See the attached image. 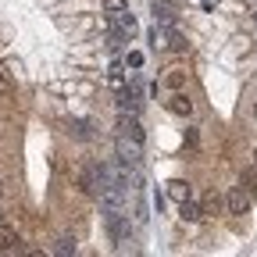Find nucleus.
Here are the masks:
<instances>
[{
	"instance_id": "1",
	"label": "nucleus",
	"mask_w": 257,
	"mask_h": 257,
	"mask_svg": "<svg viewBox=\"0 0 257 257\" xmlns=\"http://www.w3.org/2000/svg\"><path fill=\"white\" fill-rule=\"evenodd\" d=\"M140 161H143V154H140V143H136V140H125V136H118V165L140 168Z\"/></svg>"
},
{
	"instance_id": "2",
	"label": "nucleus",
	"mask_w": 257,
	"mask_h": 257,
	"mask_svg": "<svg viewBox=\"0 0 257 257\" xmlns=\"http://www.w3.org/2000/svg\"><path fill=\"white\" fill-rule=\"evenodd\" d=\"M250 204H253V193H246L243 186H236V189L229 193V214H246Z\"/></svg>"
},
{
	"instance_id": "3",
	"label": "nucleus",
	"mask_w": 257,
	"mask_h": 257,
	"mask_svg": "<svg viewBox=\"0 0 257 257\" xmlns=\"http://www.w3.org/2000/svg\"><path fill=\"white\" fill-rule=\"evenodd\" d=\"M18 243H22V239L15 236V229H11L8 221H4V225H0V253H11V250H22Z\"/></svg>"
},
{
	"instance_id": "4",
	"label": "nucleus",
	"mask_w": 257,
	"mask_h": 257,
	"mask_svg": "<svg viewBox=\"0 0 257 257\" xmlns=\"http://www.w3.org/2000/svg\"><path fill=\"white\" fill-rule=\"evenodd\" d=\"M168 111H175V114L189 118V114H193V100H189L186 93H172V100H168Z\"/></svg>"
},
{
	"instance_id": "5",
	"label": "nucleus",
	"mask_w": 257,
	"mask_h": 257,
	"mask_svg": "<svg viewBox=\"0 0 257 257\" xmlns=\"http://www.w3.org/2000/svg\"><path fill=\"white\" fill-rule=\"evenodd\" d=\"M114 25H118L121 36H133V32H136V18L128 11H114Z\"/></svg>"
},
{
	"instance_id": "6",
	"label": "nucleus",
	"mask_w": 257,
	"mask_h": 257,
	"mask_svg": "<svg viewBox=\"0 0 257 257\" xmlns=\"http://www.w3.org/2000/svg\"><path fill=\"white\" fill-rule=\"evenodd\" d=\"M179 214H182V221H200L204 218V211H200V204H193L189 197L179 204Z\"/></svg>"
},
{
	"instance_id": "7",
	"label": "nucleus",
	"mask_w": 257,
	"mask_h": 257,
	"mask_svg": "<svg viewBox=\"0 0 257 257\" xmlns=\"http://www.w3.org/2000/svg\"><path fill=\"white\" fill-rule=\"evenodd\" d=\"M121 136H133L136 143H143V128L136 118H121Z\"/></svg>"
},
{
	"instance_id": "8",
	"label": "nucleus",
	"mask_w": 257,
	"mask_h": 257,
	"mask_svg": "<svg viewBox=\"0 0 257 257\" xmlns=\"http://www.w3.org/2000/svg\"><path fill=\"white\" fill-rule=\"evenodd\" d=\"M218 207H221V197H218V193H207V197H204V204H200V211H204V218H211V214H218Z\"/></svg>"
},
{
	"instance_id": "9",
	"label": "nucleus",
	"mask_w": 257,
	"mask_h": 257,
	"mask_svg": "<svg viewBox=\"0 0 257 257\" xmlns=\"http://www.w3.org/2000/svg\"><path fill=\"white\" fill-rule=\"evenodd\" d=\"M239 186H243L246 193H253V197H257V168H246V172H243V179H239Z\"/></svg>"
},
{
	"instance_id": "10",
	"label": "nucleus",
	"mask_w": 257,
	"mask_h": 257,
	"mask_svg": "<svg viewBox=\"0 0 257 257\" xmlns=\"http://www.w3.org/2000/svg\"><path fill=\"white\" fill-rule=\"evenodd\" d=\"M168 193H172V200H179V204H182V200L189 197V186H186V182H172V189H168Z\"/></svg>"
},
{
	"instance_id": "11",
	"label": "nucleus",
	"mask_w": 257,
	"mask_h": 257,
	"mask_svg": "<svg viewBox=\"0 0 257 257\" xmlns=\"http://www.w3.org/2000/svg\"><path fill=\"white\" fill-rule=\"evenodd\" d=\"M54 253H75V239H68V236H61V239L54 243Z\"/></svg>"
},
{
	"instance_id": "12",
	"label": "nucleus",
	"mask_w": 257,
	"mask_h": 257,
	"mask_svg": "<svg viewBox=\"0 0 257 257\" xmlns=\"http://www.w3.org/2000/svg\"><path fill=\"white\" fill-rule=\"evenodd\" d=\"M111 86L121 89V68H118V64H111Z\"/></svg>"
},
{
	"instance_id": "13",
	"label": "nucleus",
	"mask_w": 257,
	"mask_h": 257,
	"mask_svg": "<svg viewBox=\"0 0 257 257\" xmlns=\"http://www.w3.org/2000/svg\"><path fill=\"white\" fill-rule=\"evenodd\" d=\"M107 8H111V15L114 11H125V0H107Z\"/></svg>"
},
{
	"instance_id": "14",
	"label": "nucleus",
	"mask_w": 257,
	"mask_h": 257,
	"mask_svg": "<svg viewBox=\"0 0 257 257\" xmlns=\"http://www.w3.org/2000/svg\"><path fill=\"white\" fill-rule=\"evenodd\" d=\"M4 221H8V218H4V214H0V225H4Z\"/></svg>"
},
{
	"instance_id": "15",
	"label": "nucleus",
	"mask_w": 257,
	"mask_h": 257,
	"mask_svg": "<svg viewBox=\"0 0 257 257\" xmlns=\"http://www.w3.org/2000/svg\"><path fill=\"white\" fill-rule=\"evenodd\" d=\"M253 114H257V107H253Z\"/></svg>"
},
{
	"instance_id": "16",
	"label": "nucleus",
	"mask_w": 257,
	"mask_h": 257,
	"mask_svg": "<svg viewBox=\"0 0 257 257\" xmlns=\"http://www.w3.org/2000/svg\"><path fill=\"white\" fill-rule=\"evenodd\" d=\"M253 168H257V165H253Z\"/></svg>"
}]
</instances>
